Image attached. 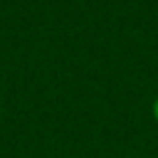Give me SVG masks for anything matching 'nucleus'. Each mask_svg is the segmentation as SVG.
Listing matches in <instances>:
<instances>
[{"label":"nucleus","instance_id":"obj_1","mask_svg":"<svg viewBox=\"0 0 158 158\" xmlns=\"http://www.w3.org/2000/svg\"><path fill=\"white\" fill-rule=\"evenodd\" d=\"M152 116H154V120L158 122V96L154 98V102H152Z\"/></svg>","mask_w":158,"mask_h":158}]
</instances>
